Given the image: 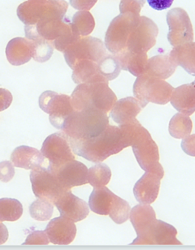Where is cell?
Here are the masks:
<instances>
[{"instance_id": "13", "label": "cell", "mask_w": 195, "mask_h": 250, "mask_svg": "<svg viewBox=\"0 0 195 250\" xmlns=\"http://www.w3.org/2000/svg\"><path fill=\"white\" fill-rule=\"evenodd\" d=\"M177 230L173 226L156 220L143 234L137 236L130 245H182L176 238Z\"/></svg>"}, {"instance_id": "9", "label": "cell", "mask_w": 195, "mask_h": 250, "mask_svg": "<svg viewBox=\"0 0 195 250\" xmlns=\"http://www.w3.org/2000/svg\"><path fill=\"white\" fill-rule=\"evenodd\" d=\"M41 152L49 162L48 168L54 170L69 161L75 160L76 155L71 148L70 136L64 131L48 136L43 143Z\"/></svg>"}, {"instance_id": "23", "label": "cell", "mask_w": 195, "mask_h": 250, "mask_svg": "<svg viewBox=\"0 0 195 250\" xmlns=\"http://www.w3.org/2000/svg\"><path fill=\"white\" fill-rule=\"evenodd\" d=\"M114 55L116 56L122 70L128 71L135 77L146 72L148 62L146 52H133L125 49Z\"/></svg>"}, {"instance_id": "2", "label": "cell", "mask_w": 195, "mask_h": 250, "mask_svg": "<svg viewBox=\"0 0 195 250\" xmlns=\"http://www.w3.org/2000/svg\"><path fill=\"white\" fill-rule=\"evenodd\" d=\"M133 148L138 164L145 171H155L164 177V169L160 163L158 146L151 135L136 119L129 124L121 125Z\"/></svg>"}, {"instance_id": "25", "label": "cell", "mask_w": 195, "mask_h": 250, "mask_svg": "<svg viewBox=\"0 0 195 250\" xmlns=\"http://www.w3.org/2000/svg\"><path fill=\"white\" fill-rule=\"evenodd\" d=\"M129 217L137 236H141L157 220V214L150 205L140 204L132 208Z\"/></svg>"}, {"instance_id": "45", "label": "cell", "mask_w": 195, "mask_h": 250, "mask_svg": "<svg viewBox=\"0 0 195 250\" xmlns=\"http://www.w3.org/2000/svg\"><path fill=\"white\" fill-rule=\"evenodd\" d=\"M30 1H41V0H30Z\"/></svg>"}, {"instance_id": "28", "label": "cell", "mask_w": 195, "mask_h": 250, "mask_svg": "<svg viewBox=\"0 0 195 250\" xmlns=\"http://www.w3.org/2000/svg\"><path fill=\"white\" fill-rule=\"evenodd\" d=\"M114 194L106 186L94 188L89 201V207L91 211L97 214L108 215Z\"/></svg>"}, {"instance_id": "44", "label": "cell", "mask_w": 195, "mask_h": 250, "mask_svg": "<svg viewBox=\"0 0 195 250\" xmlns=\"http://www.w3.org/2000/svg\"><path fill=\"white\" fill-rule=\"evenodd\" d=\"M9 238V232H8L7 228L0 222V245H2L5 242L7 241Z\"/></svg>"}, {"instance_id": "32", "label": "cell", "mask_w": 195, "mask_h": 250, "mask_svg": "<svg viewBox=\"0 0 195 250\" xmlns=\"http://www.w3.org/2000/svg\"><path fill=\"white\" fill-rule=\"evenodd\" d=\"M111 178V168L102 162H98L89 169L88 183L93 188L104 187L109 183Z\"/></svg>"}, {"instance_id": "24", "label": "cell", "mask_w": 195, "mask_h": 250, "mask_svg": "<svg viewBox=\"0 0 195 250\" xmlns=\"http://www.w3.org/2000/svg\"><path fill=\"white\" fill-rule=\"evenodd\" d=\"M72 71V81L76 84L91 82H108L102 75L99 67V62L82 61Z\"/></svg>"}, {"instance_id": "42", "label": "cell", "mask_w": 195, "mask_h": 250, "mask_svg": "<svg viewBox=\"0 0 195 250\" xmlns=\"http://www.w3.org/2000/svg\"><path fill=\"white\" fill-rule=\"evenodd\" d=\"M12 94L6 89L0 88V112L8 109L13 103Z\"/></svg>"}, {"instance_id": "34", "label": "cell", "mask_w": 195, "mask_h": 250, "mask_svg": "<svg viewBox=\"0 0 195 250\" xmlns=\"http://www.w3.org/2000/svg\"><path fill=\"white\" fill-rule=\"evenodd\" d=\"M130 210L131 208L127 201L114 194L108 215L115 224H122L126 222L130 217Z\"/></svg>"}, {"instance_id": "5", "label": "cell", "mask_w": 195, "mask_h": 250, "mask_svg": "<svg viewBox=\"0 0 195 250\" xmlns=\"http://www.w3.org/2000/svg\"><path fill=\"white\" fill-rule=\"evenodd\" d=\"M137 78L133 92L142 108L146 107L149 103L165 105L170 101L174 88L165 80L153 78L146 74Z\"/></svg>"}, {"instance_id": "40", "label": "cell", "mask_w": 195, "mask_h": 250, "mask_svg": "<svg viewBox=\"0 0 195 250\" xmlns=\"http://www.w3.org/2000/svg\"><path fill=\"white\" fill-rule=\"evenodd\" d=\"M15 166L12 161L0 162V182H10L15 175Z\"/></svg>"}, {"instance_id": "41", "label": "cell", "mask_w": 195, "mask_h": 250, "mask_svg": "<svg viewBox=\"0 0 195 250\" xmlns=\"http://www.w3.org/2000/svg\"><path fill=\"white\" fill-rule=\"evenodd\" d=\"M98 2V0H70L74 9L79 11H89Z\"/></svg>"}, {"instance_id": "4", "label": "cell", "mask_w": 195, "mask_h": 250, "mask_svg": "<svg viewBox=\"0 0 195 250\" xmlns=\"http://www.w3.org/2000/svg\"><path fill=\"white\" fill-rule=\"evenodd\" d=\"M108 125L107 113L99 109H82L74 110L68 116L62 131L72 139H89L100 134Z\"/></svg>"}, {"instance_id": "22", "label": "cell", "mask_w": 195, "mask_h": 250, "mask_svg": "<svg viewBox=\"0 0 195 250\" xmlns=\"http://www.w3.org/2000/svg\"><path fill=\"white\" fill-rule=\"evenodd\" d=\"M47 0L23 2L17 9V15L25 25H35L48 17Z\"/></svg>"}, {"instance_id": "35", "label": "cell", "mask_w": 195, "mask_h": 250, "mask_svg": "<svg viewBox=\"0 0 195 250\" xmlns=\"http://www.w3.org/2000/svg\"><path fill=\"white\" fill-rule=\"evenodd\" d=\"M81 37L82 36H79L76 29L74 28L72 21L68 19L60 36L53 41L54 48L57 51L64 52L68 47L76 42V41L79 40Z\"/></svg>"}, {"instance_id": "7", "label": "cell", "mask_w": 195, "mask_h": 250, "mask_svg": "<svg viewBox=\"0 0 195 250\" xmlns=\"http://www.w3.org/2000/svg\"><path fill=\"white\" fill-rule=\"evenodd\" d=\"M64 53L66 62L72 70L82 61L99 62L107 54L104 42L91 36L80 38L68 47Z\"/></svg>"}, {"instance_id": "33", "label": "cell", "mask_w": 195, "mask_h": 250, "mask_svg": "<svg viewBox=\"0 0 195 250\" xmlns=\"http://www.w3.org/2000/svg\"><path fill=\"white\" fill-rule=\"evenodd\" d=\"M72 24L79 36H89L93 32L95 21L89 11H79L72 17Z\"/></svg>"}, {"instance_id": "14", "label": "cell", "mask_w": 195, "mask_h": 250, "mask_svg": "<svg viewBox=\"0 0 195 250\" xmlns=\"http://www.w3.org/2000/svg\"><path fill=\"white\" fill-rule=\"evenodd\" d=\"M51 171H53L62 186L67 190L88 183V168L83 163L76 160L69 161Z\"/></svg>"}, {"instance_id": "31", "label": "cell", "mask_w": 195, "mask_h": 250, "mask_svg": "<svg viewBox=\"0 0 195 250\" xmlns=\"http://www.w3.org/2000/svg\"><path fill=\"white\" fill-rule=\"evenodd\" d=\"M22 205L18 200L13 198L0 199V222L16 221L21 217Z\"/></svg>"}, {"instance_id": "8", "label": "cell", "mask_w": 195, "mask_h": 250, "mask_svg": "<svg viewBox=\"0 0 195 250\" xmlns=\"http://www.w3.org/2000/svg\"><path fill=\"white\" fill-rule=\"evenodd\" d=\"M39 106L43 111L49 114L51 124L61 130L66 120L75 110L71 97L51 90H47L41 94L39 98Z\"/></svg>"}, {"instance_id": "6", "label": "cell", "mask_w": 195, "mask_h": 250, "mask_svg": "<svg viewBox=\"0 0 195 250\" xmlns=\"http://www.w3.org/2000/svg\"><path fill=\"white\" fill-rule=\"evenodd\" d=\"M141 15L131 13H121L110 23L106 34V48L113 55L126 48L132 31L138 25Z\"/></svg>"}, {"instance_id": "37", "label": "cell", "mask_w": 195, "mask_h": 250, "mask_svg": "<svg viewBox=\"0 0 195 250\" xmlns=\"http://www.w3.org/2000/svg\"><path fill=\"white\" fill-rule=\"evenodd\" d=\"M31 217L38 221L49 220L53 213V205L44 199L36 200L29 208Z\"/></svg>"}, {"instance_id": "15", "label": "cell", "mask_w": 195, "mask_h": 250, "mask_svg": "<svg viewBox=\"0 0 195 250\" xmlns=\"http://www.w3.org/2000/svg\"><path fill=\"white\" fill-rule=\"evenodd\" d=\"M54 205L62 217L70 219L74 223L84 220L89 214V208L87 203L74 195L71 190L62 194Z\"/></svg>"}, {"instance_id": "21", "label": "cell", "mask_w": 195, "mask_h": 250, "mask_svg": "<svg viewBox=\"0 0 195 250\" xmlns=\"http://www.w3.org/2000/svg\"><path fill=\"white\" fill-rule=\"evenodd\" d=\"M11 161L15 167L33 170L42 166L44 157L41 151L36 148L21 146L13 151L11 155Z\"/></svg>"}, {"instance_id": "20", "label": "cell", "mask_w": 195, "mask_h": 250, "mask_svg": "<svg viewBox=\"0 0 195 250\" xmlns=\"http://www.w3.org/2000/svg\"><path fill=\"white\" fill-rule=\"evenodd\" d=\"M170 102L179 113L188 116L193 114L195 112V84L194 82L174 89Z\"/></svg>"}, {"instance_id": "3", "label": "cell", "mask_w": 195, "mask_h": 250, "mask_svg": "<svg viewBox=\"0 0 195 250\" xmlns=\"http://www.w3.org/2000/svg\"><path fill=\"white\" fill-rule=\"evenodd\" d=\"M75 110L95 109L108 113L116 103L117 96L108 82H91L78 84L71 95Z\"/></svg>"}, {"instance_id": "26", "label": "cell", "mask_w": 195, "mask_h": 250, "mask_svg": "<svg viewBox=\"0 0 195 250\" xmlns=\"http://www.w3.org/2000/svg\"><path fill=\"white\" fill-rule=\"evenodd\" d=\"M177 64L169 55H157L148 59L145 74L160 79L170 78L177 68Z\"/></svg>"}, {"instance_id": "10", "label": "cell", "mask_w": 195, "mask_h": 250, "mask_svg": "<svg viewBox=\"0 0 195 250\" xmlns=\"http://www.w3.org/2000/svg\"><path fill=\"white\" fill-rule=\"evenodd\" d=\"M30 180L35 195L40 199L50 201L53 205L62 194L69 190L62 186L53 171L48 167L41 166L32 170Z\"/></svg>"}, {"instance_id": "19", "label": "cell", "mask_w": 195, "mask_h": 250, "mask_svg": "<svg viewBox=\"0 0 195 250\" xmlns=\"http://www.w3.org/2000/svg\"><path fill=\"white\" fill-rule=\"evenodd\" d=\"M33 42L25 38L12 39L8 43L5 49L8 61L14 66L22 65L28 63L33 57Z\"/></svg>"}, {"instance_id": "11", "label": "cell", "mask_w": 195, "mask_h": 250, "mask_svg": "<svg viewBox=\"0 0 195 250\" xmlns=\"http://www.w3.org/2000/svg\"><path fill=\"white\" fill-rule=\"evenodd\" d=\"M166 21L169 25L168 40L173 47L194 41V30L190 17L181 8H175L168 12Z\"/></svg>"}, {"instance_id": "38", "label": "cell", "mask_w": 195, "mask_h": 250, "mask_svg": "<svg viewBox=\"0 0 195 250\" xmlns=\"http://www.w3.org/2000/svg\"><path fill=\"white\" fill-rule=\"evenodd\" d=\"M145 2L146 0H122L119 5L120 12L121 13H131L140 15Z\"/></svg>"}, {"instance_id": "36", "label": "cell", "mask_w": 195, "mask_h": 250, "mask_svg": "<svg viewBox=\"0 0 195 250\" xmlns=\"http://www.w3.org/2000/svg\"><path fill=\"white\" fill-rule=\"evenodd\" d=\"M34 44V60L37 62H48L51 58L54 50V44L52 41L46 40L39 37L32 41Z\"/></svg>"}, {"instance_id": "27", "label": "cell", "mask_w": 195, "mask_h": 250, "mask_svg": "<svg viewBox=\"0 0 195 250\" xmlns=\"http://www.w3.org/2000/svg\"><path fill=\"white\" fill-rule=\"evenodd\" d=\"M169 56L177 66H181L188 74L195 75V42H191L174 47Z\"/></svg>"}, {"instance_id": "30", "label": "cell", "mask_w": 195, "mask_h": 250, "mask_svg": "<svg viewBox=\"0 0 195 250\" xmlns=\"http://www.w3.org/2000/svg\"><path fill=\"white\" fill-rule=\"evenodd\" d=\"M193 123L188 115L178 113L174 115L169 122V132L175 139H181L192 133Z\"/></svg>"}, {"instance_id": "16", "label": "cell", "mask_w": 195, "mask_h": 250, "mask_svg": "<svg viewBox=\"0 0 195 250\" xmlns=\"http://www.w3.org/2000/svg\"><path fill=\"white\" fill-rule=\"evenodd\" d=\"M50 243L55 245H69L76 237L75 223L66 217H56L50 221L45 229Z\"/></svg>"}, {"instance_id": "1", "label": "cell", "mask_w": 195, "mask_h": 250, "mask_svg": "<svg viewBox=\"0 0 195 250\" xmlns=\"http://www.w3.org/2000/svg\"><path fill=\"white\" fill-rule=\"evenodd\" d=\"M71 148L76 155L90 162H102L130 146L122 127L108 125L100 134L89 139L70 137Z\"/></svg>"}, {"instance_id": "46", "label": "cell", "mask_w": 195, "mask_h": 250, "mask_svg": "<svg viewBox=\"0 0 195 250\" xmlns=\"http://www.w3.org/2000/svg\"><path fill=\"white\" fill-rule=\"evenodd\" d=\"M194 83H195V82H194Z\"/></svg>"}, {"instance_id": "29", "label": "cell", "mask_w": 195, "mask_h": 250, "mask_svg": "<svg viewBox=\"0 0 195 250\" xmlns=\"http://www.w3.org/2000/svg\"><path fill=\"white\" fill-rule=\"evenodd\" d=\"M68 18L59 20H46L38 21L34 25L40 37L48 41H53L60 36Z\"/></svg>"}, {"instance_id": "43", "label": "cell", "mask_w": 195, "mask_h": 250, "mask_svg": "<svg viewBox=\"0 0 195 250\" xmlns=\"http://www.w3.org/2000/svg\"><path fill=\"white\" fill-rule=\"evenodd\" d=\"M173 2L174 0H147L150 7L158 11L169 9L173 5Z\"/></svg>"}, {"instance_id": "17", "label": "cell", "mask_w": 195, "mask_h": 250, "mask_svg": "<svg viewBox=\"0 0 195 250\" xmlns=\"http://www.w3.org/2000/svg\"><path fill=\"white\" fill-rule=\"evenodd\" d=\"M163 177L155 171H146L134 185V194L140 204L151 205L158 197Z\"/></svg>"}, {"instance_id": "12", "label": "cell", "mask_w": 195, "mask_h": 250, "mask_svg": "<svg viewBox=\"0 0 195 250\" xmlns=\"http://www.w3.org/2000/svg\"><path fill=\"white\" fill-rule=\"evenodd\" d=\"M158 33V26L153 20L141 16L138 25L129 36L125 49L133 52H147L157 43Z\"/></svg>"}, {"instance_id": "18", "label": "cell", "mask_w": 195, "mask_h": 250, "mask_svg": "<svg viewBox=\"0 0 195 250\" xmlns=\"http://www.w3.org/2000/svg\"><path fill=\"white\" fill-rule=\"evenodd\" d=\"M142 106L135 97H128L117 101L111 108V118L119 125L129 124L136 120Z\"/></svg>"}, {"instance_id": "39", "label": "cell", "mask_w": 195, "mask_h": 250, "mask_svg": "<svg viewBox=\"0 0 195 250\" xmlns=\"http://www.w3.org/2000/svg\"><path fill=\"white\" fill-rule=\"evenodd\" d=\"M49 243V239L45 230L34 231L28 235L23 245H48Z\"/></svg>"}]
</instances>
